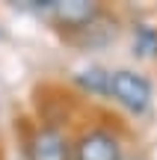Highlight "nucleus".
Masks as SVG:
<instances>
[{
  "mask_svg": "<svg viewBox=\"0 0 157 160\" xmlns=\"http://www.w3.org/2000/svg\"><path fill=\"white\" fill-rule=\"evenodd\" d=\"M107 98H113V101H116L119 107H125L128 113L142 116L151 107L154 89H151V80L145 74H136V71H130V68H119V71H110Z\"/></svg>",
  "mask_w": 157,
  "mask_h": 160,
  "instance_id": "obj_1",
  "label": "nucleus"
},
{
  "mask_svg": "<svg viewBox=\"0 0 157 160\" xmlns=\"http://www.w3.org/2000/svg\"><path fill=\"white\" fill-rule=\"evenodd\" d=\"M33 9L51 15L62 30H89L101 18V6L92 0H45L36 3Z\"/></svg>",
  "mask_w": 157,
  "mask_h": 160,
  "instance_id": "obj_2",
  "label": "nucleus"
},
{
  "mask_svg": "<svg viewBox=\"0 0 157 160\" xmlns=\"http://www.w3.org/2000/svg\"><path fill=\"white\" fill-rule=\"evenodd\" d=\"M71 160H125L122 139L110 128H86L71 142Z\"/></svg>",
  "mask_w": 157,
  "mask_h": 160,
  "instance_id": "obj_3",
  "label": "nucleus"
},
{
  "mask_svg": "<svg viewBox=\"0 0 157 160\" xmlns=\"http://www.w3.org/2000/svg\"><path fill=\"white\" fill-rule=\"evenodd\" d=\"M27 160H71V139L59 125H36L27 137Z\"/></svg>",
  "mask_w": 157,
  "mask_h": 160,
  "instance_id": "obj_4",
  "label": "nucleus"
},
{
  "mask_svg": "<svg viewBox=\"0 0 157 160\" xmlns=\"http://www.w3.org/2000/svg\"><path fill=\"white\" fill-rule=\"evenodd\" d=\"M74 83L80 86L83 92H89V95H101V98H107L110 71H104V68H98V65H92V68H86V71H77V74H74Z\"/></svg>",
  "mask_w": 157,
  "mask_h": 160,
  "instance_id": "obj_5",
  "label": "nucleus"
},
{
  "mask_svg": "<svg viewBox=\"0 0 157 160\" xmlns=\"http://www.w3.org/2000/svg\"><path fill=\"white\" fill-rule=\"evenodd\" d=\"M134 53L136 57H157V30L151 24H140L134 33Z\"/></svg>",
  "mask_w": 157,
  "mask_h": 160,
  "instance_id": "obj_6",
  "label": "nucleus"
},
{
  "mask_svg": "<svg viewBox=\"0 0 157 160\" xmlns=\"http://www.w3.org/2000/svg\"><path fill=\"white\" fill-rule=\"evenodd\" d=\"M134 160H145V157H134Z\"/></svg>",
  "mask_w": 157,
  "mask_h": 160,
  "instance_id": "obj_7",
  "label": "nucleus"
}]
</instances>
